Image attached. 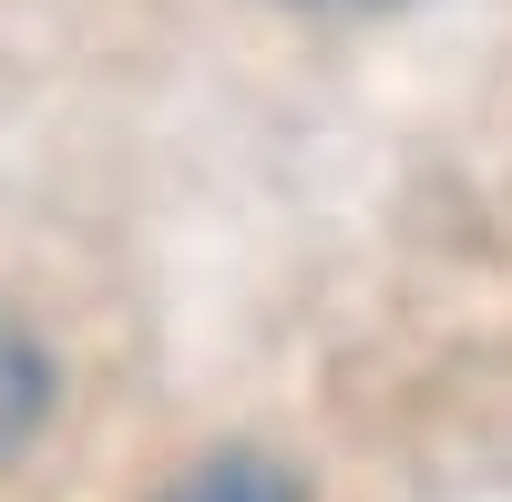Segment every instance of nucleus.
<instances>
[{"label": "nucleus", "mask_w": 512, "mask_h": 502, "mask_svg": "<svg viewBox=\"0 0 512 502\" xmlns=\"http://www.w3.org/2000/svg\"><path fill=\"white\" fill-rule=\"evenodd\" d=\"M52 390H62V369H52V349H41V328L21 308H0V462L52 421Z\"/></svg>", "instance_id": "nucleus-1"}, {"label": "nucleus", "mask_w": 512, "mask_h": 502, "mask_svg": "<svg viewBox=\"0 0 512 502\" xmlns=\"http://www.w3.org/2000/svg\"><path fill=\"white\" fill-rule=\"evenodd\" d=\"M164 502H297V482L277 462H256V451H216L205 472H185Z\"/></svg>", "instance_id": "nucleus-2"}]
</instances>
